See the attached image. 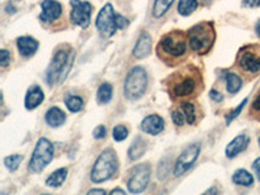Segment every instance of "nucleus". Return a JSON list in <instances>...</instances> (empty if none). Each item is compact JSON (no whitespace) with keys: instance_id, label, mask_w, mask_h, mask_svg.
<instances>
[{"instance_id":"nucleus-1","label":"nucleus","mask_w":260,"mask_h":195,"mask_svg":"<svg viewBox=\"0 0 260 195\" xmlns=\"http://www.w3.org/2000/svg\"><path fill=\"white\" fill-rule=\"evenodd\" d=\"M166 85L172 99H189L202 91L203 78L195 65H186L172 73L166 80Z\"/></svg>"},{"instance_id":"nucleus-2","label":"nucleus","mask_w":260,"mask_h":195,"mask_svg":"<svg viewBox=\"0 0 260 195\" xmlns=\"http://www.w3.org/2000/svg\"><path fill=\"white\" fill-rule=\"evenodd\" d=\"M187 32L182 30H172L160 39L156 47L157 56L167 65L175 67L185 60L187 53Z\"/></svg>"},{"instance_id":"nucleus-3","label":"nucleus","mask_w":260,"mask_h":195,"mask_svg":"<svg viewBox=\"0 0 260 195\" xmlns=\"http://www.w3.org/2000/svg\"><path fill=\"white\" fill-rule=\"evenodd\" d=\"M216 39L215 26L212 22H201L187 31L189 47L198 55H206L211 51Z\"/></svg>"},{"instance_id":"nucleus-4","label":"nucleus","mask_w":260,"mask_h":195,"mask_svg":"<svg viewBox=\"0 0 260 195\" xmlns=\"http://www.w3.org/2000/svg\"><path fill=\"white\" fill-rule=\"evenodd\" d=\"M96 29L99 30L102 36L104 37H112L117 29H124L129 25V21L121 15L115 12L112 4H106L101 9V12L98 15L96 21H95Z\"/></svg>"},{"instance_id":"nucleus-5","label":"nucleus","mask_w":260,"mask_h":195,"mask_svg":"<svg viewBox=\"0 0 260 195\" xmlns=\"http://www.w3.org/2000/svg\"><path fill=\"white\" fill-rule=\"evenodd\" d=\"M73 60L74 56L72 50H67V48L57 50L56 53L53 55L52 60H51V64L47 69V74H46V81H47L48 85L52 86L64 80L67 73L71 69Z\"/></svg>"},{"instance_id":"nucleus-6","label":"nucleus","mask_w":260,"mask_h":195,"mask_svg":"<svg viewBox=\"0 0 260 195\" xmlns=\"http://www.w3.org/2000/svg\"><path fill=\"white\" fill-rule=\"evenodd\" d=\"M118 168L117 155L112 148H107L99 155L91 171V181L101 183L113 177Z\"/></svg>"},{"instance_id":"nucleus-7","label":"nucleus","mask_w":260,"mask_h":195,"mask_svg":"<svg viewBox=\"0 0 260 195\" xmlns=\"http://www.w3.org/2000/svg\"><path fill=\"white\" fill-rule=\"evenodd\" d=\"M236 65L238 71L247 77H255L260 73V46H243L237 55Z\"/></svg>"},{"instance_id":"nucleus-8","label":"nucleus","mask_w":260,"mask_h":195,"mask_svg":"<svg viewBox=\"0 0 260 195\" xmlns=\"http://www.w3.org/2000/svg\"><path fill=\"white\" fill-rule=\"evenodd\" d=\"M147 72L142 67H134L127 73L124 85L125 96L127 99H139L147 89Z\"/></svg>"},{"instance_id":"nucleus-9","label":"nucleus","mask_w":260,"mask_h":195,"mask_svg":"<svg viewBox=\"0 0 260 195\" xmlns=\"http://www.w3.org/2000/svg\"><path fill=\"white\" fill-rule=\"evenodd\" d=\"M53 157V146L46 138H41L37 143L31 160L29 162V171L31 173H39L51 162Z\"/></svg>"},{"instance_id":"nucleus-10","label":"nucleus","mask_w":260,"mask_h":195,"mask_svg":"<svg viewBox=\"0 0 260 195\" xmlns=\"http://www.w3.org/2000/svg\"><path fill=\"white\" fill-rule=\"evenodd\" d=\"M151 176L150 164H138L130 172L127 178V189L133 194H141L147 187Z\"/></svg>"},{"instance_id":"nucleus-11","label":"nucleus","mask_w":260,"mask_h":195,"mask_svg":"<svg viewBox=\"0 0 260 195\" xmlns=\"http://www.w3.org/2000/svg\"><path fill=\"white\" fill-rule=\"evenodd\" d=\"M72 12L71 18L73 21V24L78 25V26L86 27L90 25V20H91V11L92 7L89 2H81V0H71Z\"/></svg>"},{"instance_id":"nucleus-12","label":"nucleus","mask_w":260,"mask_h":195,"mask_svg":"<svg viewBox=\"0 0 260 195\" xmlns=\"http://www.w3.org/2000/svg\"><path fill=\"white\" fill-rule=\"evenodd\" d=\"M199 154H201V145L199 143H192L186 150H183V152L178 156L177 161H176L175 175L182 176L187 169H190L195 160L198 159Z\"/></svg>"},{"instance_id":"nucleus-13","label":"nucleus","mask_w":260,"mask_h":195,"mask_svg":"<svg viewBox=\"0 0 260 195\" xmlns=\"http://www.w3.org/2000/svg\"><path fill=\"white\" fill-rule=\"evenodd\" d=\"M42 13H41V21L43 24L51 25L53 22H56L62 15V7L59 2L56 0H43L41 4Z\"/></svg>"},{"instance_id":"nucleus-14","label":"nucleus","mask_w":260,"mask_h":195,"mask_svg":"<svg viewBox=\"0 0 260 195\" xmlns=\"http://www.w3.org/2000/svg\"><path fill=\"white\" fill-rule=\"evenodd\" d=\"M143 132L151 136H156V134L161 133L164 129V120L160 117L159 115H150L145 118L141 124Z\"/></svg>"},{"instance_id":"nucleus-15","label":"nucleus","mask_w":260,"mask_h":195,"mask_svg":"<svg viewBox=\"0 0 260 195\" xmlns=\"http://www.w3.org/2000/svg\"><path fill=\"white\" fill-rule=\"evenodd\" d=\"M152 48V42H151V37L148 32H142L141 37L138 38L136 43V47L133 50V55L137 59H143V57L148 56Z\"/></svg>"},{"instance_id":"nucleus-16","label":"nucleus","mask_w":260,"mask_h":195,"mask_svg":"<svg viewBox=\"0 0 260 195\" xmlns=\"http://www.w3.org/2000/svg\"><path fill=\"white\" fill-rule=\"evenodd\" d=\"M248 142H250V139H248L247 136L242 134V136H238L232 141L229 145L226 146V151H225V155L228 157H236L237 155L241 154L243 150H246V147L248 146Z\"/></svg>"},{"instance_id":"nucleus-17","label":"nucleus","mask_w":260,"mask_h":195,"mask_svg":"<svg viewBox=\"0 0 260 195\" xmlns=\"http://www.w3.org/2000/svg\"><path fill=\"white\" fill-rule=\"evenodd\" d=\"M45 99V94L42 91V89L39 86H31L26 92V96H25V107L27 110H34L39 104L43 102Z\"/></svg>"},{"instance_id":"nucleus-18","label":"nucleus","mask_w":260,"mask_h":195,"mask_svg":"<svg viewBox=\"0 0 260 195\" xmlns=\"http://www.w3.org/2000/svg\"><path fill=\"white\" fill-rule=\"evenodd\" d=\"M38 42L31 37H21L17 39V47L20 53L24 57L32 56L38 50Z\"/></svg>"},{"instance_id":"nucleus-19","label":"nucleus","mask_w":260,"mask_h":195,"mask_svg":"<svg viewBox=\"0 0 260 195\" xmlns=\"http://www.w3.org/2000/svg\"><path fill=\"white\" fill-rule=\"evenodd\" d=\"M45 118H46V122H47L51 127H59L64 124L65 118L67 117H65V113L62 112L60 108H57V107H52V108H50V110L47 111Z\"/></svg>"},{"instance_id":"nucleus-20","label":"nucleus","mask_w":260,"mask_h":195,"mask_svg":"<svg viewBox=\"0 0 260 195\" xmlns=\"http://www.w3.org/2000/svg\"><path fill=\"white\" fill-rule=\"evenodd\" d=\"M67 176H68V171L67 168H60L57 171H55L50 177L47 178L46 183H47V186L50 187H59L61 186L64 181L67 180Z\"/></svg>"},{"instance_id":"nucleus-21","label":"nucleus","mask_w":260,"mask_h":195,"mask_svg":"<svg viewBox=\"0 0 260 195\" xmlns=\"http://www.w3.org/2000/svg\"><path fill=\"white\" fill-rule=\"evenodd\" d=\"M232 180H233L234 183L241 185V186H251L254 183V177L246 169H238L233 175Z\"/></svg>"},{"instance_id":"nucleus-22","label":"nucleus","mask_w":260,"mask_h":195,"mask_svg":"<svg viewBox=\"0 0 260 195\" xmlns=\"http://www.w3.org/2000/svg\"><path fill=\"white\" fill-rule=\"evenodd\" d=\"M146 151V142L143 141V138L138 137L133 142V145L130 146L129 148V157L132 160H137L138 157H141L143 155V152Z\"/></svg>"},{"instance_id":"nucleus-23","label":"nucleus","mask_w":260,"mask_h":195,"mask_svg":"<svg viewBox=\"0 0 260 195\" xmlns=\"http://www.w3.org/2000/svg\"><path fill=\"white\" fill-rule=\"evenodd\" d=\"M225 81H226V89L231 94H236L240 91L241 86H242V80L240 76H237L234 73H226L225 74Z\"/></svg>"},{"instance_id":"nucleus-24","label":"nucleus","mask_w":260,"mask_h":195,"mask_svg":"<svg viewBox=\"0 0 260 195\" xmlns=\"http://www.w3.org/2000/svg\"><path fill=\"white\" fill-rule=\"evenodd\" d=\"M98 102L101 104H107L110 103V101L112 99V86L111 83L104 82L99 86L98 89Z\"/></svg>"},{"instance_id":"nucleus-25","label":"nucleus","mask_w":260,"mask_h":195,"mask_svg":"<svg viewBox=\"0 0 260 195\" xmlns=\"http://www.w3.org/2000/svg\"><path fill=\"white\" fill-rule=\"evenodd\" d=\"M175 0H155L154 9H152V15L155 18H160L166 15L172 7Z\"/></svg>"},{"instance_id":"nucleus-26","label":"nucleus","mask_w":260,"mask_h":195,"mask_svg":"<svg viewBox=\"0 0 260 195\" xmlns=\"http://www.w3.org/2000/svg\"><path fill=\"white\" fill-rule=\"evenodd\" d=\"M198 8L197 0H180L178 3V13L182 16H189Z\"/></svg>"},{"instance_id":"nucleus-27","label":"nucleus","mask_w":260,"mask_h":195,"mask_svg":"<svg viewBox=\"0 0 260 195\" xmlns=\"http://www.w3.org/2000/svg\"><path fill=\"white\" fill-rule=\"evenodd\" d=\"M65 104L72 112H80L83 108L82 98L77 96V95H67L65 96Z\"/></svg>"},{"instance_id":"nucleus-28","label":"nucleus","mask_w":260,"mask_h":195,"mask_svg":"<svg viewBox=\"0 0 260 195\" xmlns=\"http://www.w3.org/2000/svg\"><path fill=\"white\" fill-rule=\"evenodd\" d=\"M181 111L186 117L187 124H194L197 121V111H195L194 104H191L190 102H182L181 103Z\"/></svg>"},{"instance_id":"nucleus-29","label":"nucleus","mask_w":260,"mask_h":195,"mask_svg":"<svg viewBox=\"0 0 260 195\" xmlns=\"http://www.w3.org/2000/svg\"><path fill=\"white\" fill-rule=\"evenodd\" d=\"M21 161H22V156H21V155H11V156H7L6 159H4V164H6V167L9 169V171H12V172L17 171Z\"/></svg>"},{"instance_id":"nucleus-30","label":"nucleus","mask_w":260,"mask_h":195,"mask_svg":"<svg viewBox=\"0 0 260 195\" xmlns=\"http://www.w3.org/2000/svg\"><path fill=\"white\" fill-rule=\"evenodd\" d=\"M127 134H129V132H127L126 126H124V125H117V126H115V129H113V139H115L116 142H121V141H124L127 137Z\"/></svg>"},{"instance_id":"nucleus-31","label":"nucleus","mask_w":260,"mask_h":195,"mask_svg":"<svg viewBox=\"0 0 260 195\" xmlns=\"http://www.w3.org/2000/svg\"><path fill=\"white\" fill-rule=\"evenodd\" d=\"M172 118H173V122L177 126H182L185 122H186V117L183 115V112L181 110H176L172 112Z\"/></svg>"},{"instance_id":"nucleus-32","label":"nucleus","mask_w":260,"mask_h":195,"mask_svg":"<svg viewBox=\"0 0 260 195\" xmlns=\"http://www.w3.org/2000/svg\"><path fill=\"white\" fill-rule=\"evenodd\" d=\"M251 115L257 120H260V92L255 96L254 102L251 104Z\"/></svg>"},{"instance_id":"nucleus-33","label":"nucleus","mask_w":260,"mask_h":195,"mask_svg":"<svg viewBox=\"0 0 260 195\" xmlns=\"http://www.w3.org/2000/svg\"><path fill=\"white\" fill-rule=\"evenodd\" d=\"M246 103H247V99H245V101H243V102H242V103H241V104H240V106L237 107L236 110H234V111H233V112H232V113H231V115H228V117H226V124H228V125L231 124V122H232V121H233L234 118H237V116H238V115H240V113H241V112H242V110H243V107H245V106H246Z\"/></svg>"},{"instance_id":"nucleus-34","label":"nucleus","mask_w":260,"mask_h":195,"mask_svg":"<svg viewBox=\"0 0 260 195\" xmlns=\"http://www.w3.org/2000/svg\"><path fill=\"white\" fill-rule=\"evenodd\" d=\"M9 61H11V53H9V51L7 50L0 51V65H2L3 68H7Z\"/></svg>"},{"instance_id":"nucleus-35","label":"nucleus","mask_w":260,"mask_h":195,"mask_svg":"<svg viewBox=\"0 0 260 195\" xmlns=\"http://www.w3.org/2000/svg\"><path fill=\"white\" fill-rule=\"evenodd\" d=\"M106 136H107V130H106V126H103V125H99V126L94 130V138L103 139Z\"/></svg>"},{"instance_id":"nucleus-36","label":"nucleus","mask_w":260,"mask_h":195,"mask_svg":"<svg viewBox=\"0 0 260 195\" xmlns=\"http://www.w3.org/2000/svg\"><path fill=\"white\" fill-rule=\"evenodd\" d=\"M243 6L255 8V7L260 6V0H243Z\"/></svg>"},{"instance_id":"nucleus-37","label":"nucleus","mask_w":260,"mask_h":195,"mask_svg":"<svg viewBox=\"0 0 260 195\" xmlns=\"http://www.w3.org/2000/svg\"><path fill=\"white\" fill-rule=\"evenodd\" d=\"M252 168H254L255 173H256L257 178L260 180V157H257L256 160L254 161V164H252Z\"/></svg>"},{"instance_id":"nucleus-38","label":"nucleus","mask_w":260,"mask_h":195,"mask_svg":"<svg viewBox=\"0 0 260 195\" xmlns=\"http://www.w3.org/2000/svg\"><path fill=\"white\" fill-rule=\"evenodd\" d=\"M210 95L215 102H221L222 101V95L220 94V92H216L215 90H212V91L210 92Z\"/></svg>"},{"instance_id":"nucleus-39","label":"nucleus","mask_w":260,"mask_h":195,"mask_svg":"<svg viewBox=\"0 0 260 195\" xmlns=\"http://www.w3.org/2000/svg\"><path fill=\"white\" fill-rule=\"evenodd\" d=\"M87 195H107L106 191L102 189H92L87 192Z\"/></svg>"},{"instance_id":"nucleus-40","label":"nucleus","mask_w":260,"mask_h":195,"mask_svg":"<svg viewBox=\"0 0 260 195\" xmlns=\"http://www.w3.org/2000/svg\"><path fill=\"white\" fill-rule=\"evenodd\" d=\"M202 195H219V191H217V189H216V187H211V189H208L207 191Z\"/></svg>"},{"instance_id":"nucleus-41","label":"nucleus","mask_w":260,"mask_h":195,"mask_svg":"<svg viewBox=\"0 0 260 195\" xmlns=\"http://www.w3.org/2000/svg\"><path fill=\"white\" fill-rule=\"evenodd\" d=\"M111 195H126V194H125V191L122 189H120V187H116V189L112 190Z\"/></svg>"},{"instance_id":"nucleus-42","label":"nucleus","mask_w":260,"mask_h":195,"mask_svg":"<svg viewBox=\"0 0 260 195\" xmlns=\"http://www.w3.org/2000/svg\"><path fill=\"white\" fill-rule=\"evenodd\" d=\"M255 31H256V34H257V36L260 37V20L257 21V22H256V25H255Z\"/></svg>"},{"instance_id":"nucleus-43","label":"nucleus","mask_w":260,"mask_h":195,"mask_svg":"<svg viewBox=\"0 0 260 195\" xmlns=\"http://www.w3.org/2000/svg\"><path fill=\"white\" fill-rule=\"evenodd\" d=\"M7 12H12V13H15V12H16V9L13 8L12 6H7Z\"/></svg>"},{"instance_id":"nucleus-44","label":"nucleus","mask_w":260,"mask_h":195,"mask_svg":"<svg viewBox=\"0 0 260 195\" xmlns=\"http://www.w3.org/2000/svg\"><path fill=\"white\" fill-rule=\"evenodd\" d=\"M257 142H259V146H260V137H259V141H257Z\"/></svg>"},{"instance_id":"nucleus-45","label":"nucleus","mask_w":260,"mask_h":195,"mask_svg":"<svg viewBox=\"0 0 260 195\" xmlns=\"http://www.w3.org/2000/svg\"><path fill=\"white\" fill-rule=\"evenodd\" d=\"M42 195H48V194H42Z\"/></svg>"}]
</instances>
